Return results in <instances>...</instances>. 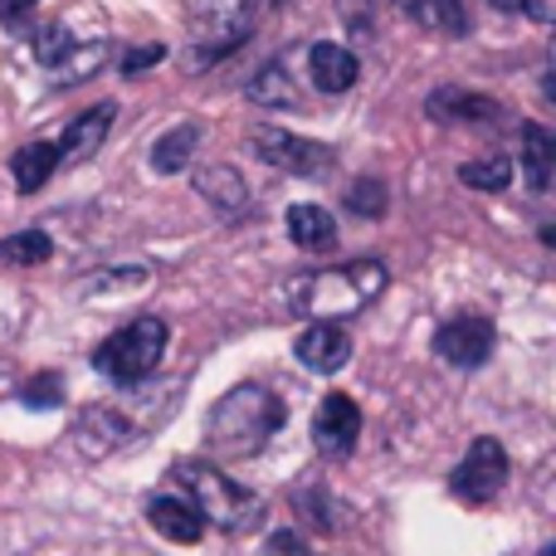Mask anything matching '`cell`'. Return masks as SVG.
I'll return each mask as SVG.
<instances>
[{
  "label": "cell",
  "instance_id": "1",
  "mask_svg": "<svg viewBox=\"0 0 556 556\" xmlns=\"http://www.w3.org/2000/svg\"><path fill=\"white\" fill-rule=\"evenodd\" d=\"M283 420H288V405L278 401L269 386L244 381L215 401L211 420H205V450L215 459H254L283 430Z\"/></svg>",
  "mask_w": 556,
  "mask_h": 556
},
{
  "label": "cell",
  "instance_id": "2",
  "mask_svg": "<svg viewBox=\"0 0 556 556\" xmlns=\"http://www.w3.org/2000/svg\"><path fill=\"white\" fill-rule=\"evenodd\" d=\"M386 283H391V274H386L381 260H352L337 264V269L303 274L288 293V303H293V313L313 317V323H342V317H356L362 307H371L386 293Z\"/></svg>",
  "mask_w": 556,
  "mask_h": 556
},
{
  "label": "cell",
  "instance_id": "3",
  "mask_svg": "<svg viewBox=\"0 0 556 556\" xmlns=\"http://www.w3.org/2000/svg\"><path fill=\"white\" fill-rule=\"evenodd\" d=\"M172 483L181 489V498L201 513V522L220 532H254L264 522V503L260 493H250L244 483H235L225 469H215L211 459H176L172 464Z\"/></svg>",
  "mask_w": 556,
  "mask_h": 556
},
{
  "label": "cell",
  "instance_id": "4",
  "mask_svg": "<svg viewBox=\"0 0 556 556\" xmlns=\"http://www.w3.org/2000/svg\"><path fill=\"white\" fill-rule=\"evenodd\" d=\"M254 20H260V0H191V68L215 64L230 49L250 39Z\"/></svg>",
  "mask_w": 556,
  "mask_h": 556
},
{
  "label": "cell",
  "instance_id": "5",
  "mask_svg": "<svg viewBox=\"0 0 556 556\" xmlns=\"http://www.w3.org/2000/svg\"><path fill=\"white\" fill-rule=\"evenodd\" d=\"M166 342H172V332H166L162 317H137V323H127L123 332H113L103 346H98L93 366L108 376V381L137 386V381H147V376L162 366Z\"/></svg>",
  "mask_w": 556,
  "mask_h": 556
},
{
  "label": "cell",
  "instance_id": "6",
  "mask_svg": "<svg viewBox=\"0 0 556 556\" xmlns=\"http://www.w3.org/2000/svg\"><path fill=\"white\" fill-rule=\"evenodd\" d=\"M503 483H508V450H503L493 434H483V440H473L469 454L459 459L450 489H454V498H464V503H489Z\"/></svg>",
  "mask_w": 556,
  "mask_h": 556
},
{
  "label": "cell",
  "instance_id": "7",
  "mask_svg": "<svg viewBox=\"0 0 556 556\" xmlns=\"http://www.w3.org/2000/svg\"><path fill=\"white\" fill-rule=\"evenodd\" d=\"M250 142L264 162L278 166V172H288V176H323L327 166H332V147L313 142V137L283 132V127H254Z\"/></svg>",
  "mask_w": 556,
  "mask_h": 556
},
{
  "label": "cell",
  "instance_id": "8",
  "mask_svg": "<svg viewBox=\"0 0 556 556\" xmlns=\"http://www.w3.org/2000/svg\"><path fill=\"white\" fill-rule=\"evenodd\" d=\"M493 342H498V337H493V323L479 313H459L434 332V352H440L450 366H459V371H473V366L489 362Z\"/></svg>",
  "mask_w": 556,
  "mask_h": 556
},
{
  "label": "cell",
  "instance_id": "9",
  "mask_svg": "<svg viewBox=\"0 0 556 556\" xmlns=\"http://www.w3.org/2000/svg\"><path fill=\"white\" fill-rule=\"evenodd\" d=\"M356 440H362V405L342 391L323 395V405H317V415H313V444L327 459H346Z\"/></svg>",
  "mask_w": 556,
  "mask_h": 556
},
{
  "label": "cell",
  "instance_id": "10",
  "mask_svg": "<svg viewBox=\"0 0 556 556\" xmlns=\"http://www.w3.org/2000/svg\"><path fill=\"white\" fill-rule=\"evenodd\" d=\"M293 352H298V362H303L307 371L332 376V371H342V366L352 362V337H346L337 323H313L303 337H298Z\"/></svg>",
  "mask_w": 556,
  "mask_h": 556
},
{
  "label": "cell",
  "instance_id": "11",
  "mask_svg": "<svg viewBox=\"0 0 556 556\" xmlns=\"http://www.w3.org/2000/svg\"><path fill=\"white\" fill-rule=\"evenodd\" d=\"M147 522L162 532L166 542H181V547H195L205 538V522L181 493H152L147 498Z\"/></svg>",
  "mask_w": 556,
  "mask_h": 556
},
{
  "label": "cell",
  "instance_id": "12",
  "mask_svg": "<svg viewBox=\"0 0 556 556\" xmlns=\"http://www.w3.org/2000/svg\"><path fill=\"white\" fill-rule=\"evenodd\" d=\"M113 113H117L113 103H98V108H88L84 117H74L68 132H64V142H54L59 147V166H78V162H88V156H98L108 127H113Z\"/></svg>",
  "mask_w": 556,
  "mask_h": 556
},
{
  "label": "cell",
  "instance_id": "13",
  "mask_svg": "<svg viewBox=\"0 0 556 556\" xmlns=\"http://www.w3.org/2000/svg\"><path fill=\"white\" fill-rule=\"evenodd\" d=\"M307 68H313V84L323 88V93H346V88L362 78L356 54L342 49V45H332V39H323V45L307 49Z\"/></svg>",
  "mask_w": 556,
  "mask_h": 556
},
{
  "label": "cell",
  "instance_id": "14",
  "mask_svg": "<svg viewBox=\"0 0 556 556\" xmlns=\"http://www.w3.org/2000/svg\"><path fill=\"white\" fill-rule=\"evenodd\" d=\"M195 186H201V195L215 205L220 215H230V220H240V215H250V186H244V176L235 172V166H205L201 176H195Z\"/></svg>",
  "mask_w": 556,
  "mask_h": 556
},
{
  "label": "cell",
  "instance_id": "15",
  "mask_svg": "<svg viewBox=\"0 0 556 556\" xmlns=\"http://www.w3.org/2000/svg\"><path fill=\"white\" fill-rule=\"evenodd\" d=\"M103 64H108V39H74V45L49 64V84L74 88V84H84V78H93Z\"/></svg>",
  "mask_w": 556,
  "mask_h": 556
},
{
  "label": "cell",
  "instance_id": "16",
  "mask_svg": "<svg viewBox=\"0 0 556 556\" xmlns=\"http://www.w3.org/2000/svg\"><path fill=\"white\" fill-rule=\"evenodd\" d=\"M522 176L538 195L552 191V176H556V137L542 123L522 127Z\"/></svg>",
  "mask_w": 556,
  "mask_h": 556
},
{
  "label": "cell",
  "instance_id": "17",
  "mask_svg": "<svg viewBox=\"0 0 556 556\" xmlns=\"http://www.w3.org/2000/svg\"><path fill=\"white\" fill-rule=\"evenodd\" d=\"M288 235H293V244L307 250V254H332L337 250V225L323 205H307V201L293 205V211H288Z\"/></svg>",
  "mask_w": 556,
  "mask_h": 556
},
{
  "label": "cell",
  "instance_id": "18",
  "mask_svg": "<svg viewBox=\"0 0 556 556\" xmlns=\"http://www.w3.org/2000/svg\"><path fill=\"white\" fill-rule=\"evenodd\" d=\"M54 172H59V147L54 142H25L15 156H10V176H15V186L25 195L45 191Z\"/></svg>",
  "mask_w": 556,
  "mask_h": 556
},
{
  "label": "cell",
  "instance_id": "19",
  "mask_svg": "<svg viewBox=\"0 0 556 556\" xmlns=\"http://www.w3.org/2000/svg\"><path fill=\"white\" fill-rule=\"evenodd\" d=\"M410 5V15L420 20L425 29H434V35H469V10H464V0H405Z\"/></svg>",
  "mask_w": 556,
  "mask_h": 556
},
{
  "label": "cell",
  "instance_id": "20",
  "mask_svg": "<svg viewBox=\"0 0 556 556\" xmlns=\"http://www.w3.org/2000/svg\"><path fill=\"white\" fill-rule=\"evenodd\" d=\"M498 113L493 98H479V93H464V88H440L430 98V117H464V123H489Z\"/></svg>",
  "mask_w": 556,
  "mask_h": 556
},
{
  "label": "cell",
  "instance_id": "21",
  "mask_svg": "<svg viewBox=\"0 0 556 556\" xmlns=\"http://www.w3.org/2000/svg\"><path fill=\"white\" fill-rule=\"evenodd\" d=\"M123 434H127V420L113 410V405H93V410L78 420V440H84V450H93V454L113 450Z\"/></svg>",
  "mask_w": 556,
  "mask_h": 556
},
{
  "label": "cell",
  "instance_id": "22",
  "mask_svg": "<svg viewBox=\"0 0 556 556\" xmlns=\"http://www.w3.org/2000/svg\"><path fill=\"white\" fill-rule=\"evenodd\" d=\"M195 147H201V127L195 123H181V127H172V132L156 142V152H152V166L156 172H186V162L195 156Z\"/></svg>",
  "mask_w": 556,
  "mask_h": 556
},
{
  "label": "cell",
  "instance_id": "23",
  "mask_svg": "<svg viewBox=\"0 0 556 556\" xmlns=\"http://www.w3.org/2000/svg\"><path fill=\"white\" fill-rule=\"evenodd\" d=\"M244 93L254 98V103H264V108H293L298 103V88H293V78H288V68L278 64H264L260 74L250 78V88H244Z\"/></svg>",
  "mask_w": 556,
  "mask_h": 556
},
{
  "label": "cell",
  "instance_id": "24",
  "mask_svg": "<svg viewBox=\"0 0 556 556\" xmlns=\"http://www.w3.org/2000/svg\"><path fill=\"white\" fill-rule=\"evenodd\" d=\"M49 254H54V244H49L45 230H20V235H10V240H0V264H10V269L49 264Z\"/></svg>",
  "mask_w": 556,
  "mask_h": 556
},
{
  "label": "cell",
  "instance_id": "25",
  "mask_svg": "<svg viewBox=\"0 0 556 556\" xmlns=\"http://www.w3.org/2000/svg\"><path fill=\"white\" fill-rule=\"evenodd\" d=\"M459 181L473 186V191H508L513 162H508V156H479V162H464L459 166Z\"/></svg>",
  "mask_w": 556,
  "mask_h": 556
},
{
  "label": "cell",
  "instance_id": "26",
  "mask_svg": "<svg viewBox=\"0 0 556 556\" xmlns=\"http://www.w3.org/2000/svg\"><path fill=\"white\" fill-rule=\"evenodd\" d=\"M346 211L366 215V220H381L386 215V186L381 181H356L352 191H346Z\"/></svg>",
  "mask_w": 556,
  "mask_h": 556
},
{
  "label": "cell",
  "instance_id": "27",
  "mask_svg": "<svg viewBox=\"0 0 556 556\" xmlns=\"http://www.w3.org/2000/svg\"><path fill=\"white\" fill-rule=\"evenodd\" d=\"M260 556H313V547H307L293 528H278V532H269V542H264Z\"/></svg>",
  "mask_w": 556,
  "mask_h": 556
},
{
  "label": "cell",
  "instance_id": "28",
  "mask_svg": "<svg viewBox=\"0 0 556 556\" xmlns=\"http://www.w3.org/2000/svg\"><path fill=\"white\" fill-rule=\"evenodd\" d=\"M59 395H64V381L59 376H35L25 391V405H35V410H45V405H54Z\"/></svg>",
  "mask_w": 556,
  "mask_h": 556
},
{
  "label": "cell",
  "instance_id": "29",
  "mask_svg": "<svg viewBox=\"0 0 556 556\" xmlns=\"http://www.w3.org/2000/svg\"><path fill=\"white\" fill-rule=\"evenodd\" d=\"M162 54H166L162 45H137V49H127V54H123V74H142V68L156 64Z\"/></svg>",
  "mask_w": 556,
  "mask_h": 556
},
{
  "label": "cell",
  "instance_id": "30",
  "mask_svg": "<svg viewBox=\"0 0 556 556\" xmlns=\"http://www.w3.org/2000/svg\"><path fill=\"white\" fill-rule=\"evenodd\" d=\"M522 15H532V20H538V25H552V20H556V0H522Z\"/></svg>",
  "mask_w": 556,
  "mask_h": 556
},
{
  "label": "cell",
  "instance_id": "31",
  "mask_svg": "<svg viewBox=\"0 0 556 556\" xmlns=\"http://www.w3.org/2000/svg\"><path fill=\"white\" fill-rule=\"evenodd\" d=\"M35 0H0V15H25Z\"/></svg>",
  "mask_w": 556,
  "mask_h": 556
},
{
  "label": "cell",
  "instance_id": "32",
  "mask_svg": "<svg viewBox=\"0 0 556 556\" xmlns=\"http://www.w3.org/2000/svg\"><path fill=\"white\" fill-rule=\"evenodd\" d=\"M493 5H498V10H518L522 0H493Z\"/></svg>",
  "mask_w": 556,
  "mask_h": 556
},
{
  "label": "cell",
  "instance_id": "33",
  "mask_svg": "<svg viewBox=\"0 0 556 556\" xmlns=\"http://www.w3.org/2000/svg\"><path fill=\"white\" fill-rule=\"evenodd\" d=\"M542 556H556V552H552V547H542Z\"/></svg>",
  "mask_w": 556,
  "mask_h": 556
}]
</instances>
